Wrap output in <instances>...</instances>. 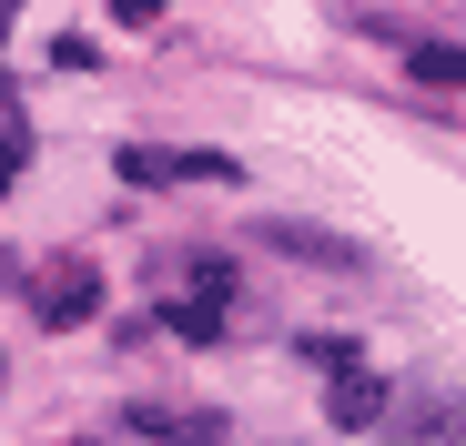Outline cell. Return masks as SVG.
I'll use <instances>...</instances> for the list:
<instances>
[{
	"mask_svg": "<svg viewBox=\"0 0 466 446\" xmlns=\"http://www.w3.org/2000/svg\"><path fill=\"white\" fill-rule=\"evenodd\" d=\"M31 305H41V325H92V315H102V274H92L82 254H61V264L31 284Z\"/></svg>",
	"mask_w": 466,
	"mask_h": 446,
	"instance_id": "obj_1",
	"label": "cell"
},
{
	"mask_svg": "<svg viewBox=\"0 0 466 446\" xmlns=\"http://www.w3.org/2000/svg\"><path fill=\"white\" fill-rule=\"evenodd\" d=\"M406 71L426 92H466V51H446V41H406Z\"/></svg>",
	"mask_w": 466,
	"mask_h": 446,
	"instance_id": "obj_5",
	"label": "cell"
},
{
	"mask_svg": "<svg viewBox=\"0 0 466 446\" xmlns=\"http://www.w3.org/2000/svg\"><path fill=\"white\" fill-rule=\"evenodd\" d=\"M396 446H466V396H426V416H385Z\"/></svg>",
	"mask_w": 466,
	"mask_h": 446,
	"instance_id": "obj_2",
	"label": "cell"
},
{
	"mask_svg": "<svg viewBox=\"0 0 466 446\" xmlns=\"http://www.w3.org/2000/svg\"><path fill=\"white\" fill-rule=\"evenodd\" d=\"M132 426H142V436H163V446H213V436H223L213 406H132Z\"/></svg>",
	"mask_w": 466,
	"mask_h": 446,
	"instance_id": "obj_3",
	"label": "cell"
},
{
	"mask_svg": "<svg viewBox=\"0 0 466 446\" xmlns=\"http://www.w3.org/2000/svg\"><path fill=\"white\" fill-rule=\"evenodd\" d=\"M112 11H122V21H163V0H112Z\"/></svg>",
	"mask_w": 466,
	"mask_h": 446,
	"instance_id": "obj_7",
	"label": "cell"
},
{
	"mask_svg": "<svg viewBox=\"0 0 466 446\" xmlns=\"http://www.w3.org/2000/svg\"><path fill=\"white\" fill-rule=\"evenodd\" d=\"M325 416H335V426H385V386L365 376V365H345L335 396H325Z\"/></svg>",
	"mask_w": 466,
	"mask_h": 446,
	"instance_id": "obj_4",
	"label": "cell"
},
{
	"mask_svg": "<svg viewBox=\"0 0 466 446\" xmlns=\"http://www.w3.org/2000/svg\"><path fill=\"white\" fill-rule=\"evenodd\" d=\"M11 173H21V132H0V193H11Z\"/></svg>",
	"mask_w": 466,
	"mask_h": 446,
	"instance_id": "obj_6",
	"label": "cell"
}]
</instances>
